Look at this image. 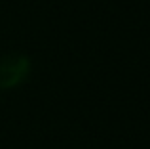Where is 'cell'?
I'll return each mask as SVG.
<instances>
[{
    "instance_id": "6da1fadb",
    "label": "cell",
    "mask_w": 150,
    "mask_h": 149,
    "mask_svg": "<svg viewBox=\"0 0 150 149\" xmlns=\"http://www.w3.org/2000/svg\"><path fill=\"white\" fill-rule=\"evenodd\" d=\"M30 61L21 54H8L0 57V90H10L29 78Z\"/></svg>"
}]
</instances>
